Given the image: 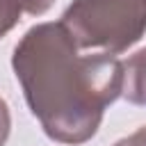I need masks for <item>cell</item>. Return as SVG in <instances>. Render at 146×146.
Wrapping results in <instances>:
<instances>
[{"instance_id": "4", "label": "cell", "mask_w": 146, "mask_h": 146, "mask_svg": "<svg viewBox=\"0 0 146 146\" xmlns=\"http://www.w3.org/2000/svg\"><path fill=\"white\" fill-rule=\"evenodd\" d=\"M23 11V0H0V39L7 36L18 25Z\"/></svg>"}, {"instance_id": "1", "label": "cell", "mask_w": 146, "mask_h": 146, "mask_svg": "<svg viewBox=\"0 0 146 146\" xmlns=\"http://www.w3.org/2000/svg\"><path fill=\"white\" fill-rule=\"evenodd\" d=\"M11 68L46 137L73 146L98 132L125 80L116 55H82L62 23L32 25L14 48Z\"/></svg>"}, {"instance_id": "7", "label": "cell", "mask_w": 146, "mask_h": 146, "mask_svg": "<svg viewBox=\"0 0 146 146\" xmlns=\"http://www.w3.org/2000/svg\"><path fill=\"white\" fill-rule=\"evenodd\" d=\"M114 146H146V125H141V128H137L132 135L119 139Z\"/></svg>"}, {"instance_id": "6", "label": "cell", "mask_w": 146, "mask_h": 146, "mask_svg": "<svg viewBox=\"0 0 146 146\" xmlns=\"http://www.w3.org/2000/svg\"><path fill=\"white\" fill-rule=\"evenodd\" d=\"M52 5H55V0H23L25 14H30V16H43Z\"/></svg>"}, {"instance_id": "5", "label": "cell", "mask_w": 146, "mask_h": 146, "mask_svg": "<svg viewBox=\"0 0 146 146\" xmlns=\"http://www.w3.org/2000/svg\"><path fill=\"white\" fill-rule=\"evenodd\" d=\"M9 132H11V112H9L7 100H5V98H0V146H5V144H7Z\"/></svg>"}, {"instance_id": "2", "label": "cell", "mask_w": 146, "mask_h": 146, "mask_svg": "<svg viewBox=\"0 0 146 146\" xmlns=\"http://www.w3.org/2000/svg\"><path fill=\"white\" fill-rule=\"evenodd\" d=\"M59 23L80 50L121 55L146 34V0H73Z\"/></svg>"}, {"instance_id": "3", "label": "cell", "mask_w": 146, "mask_h": 146, "mask_svg": "<svg viewBox=\"0 0 146 146\" xmlns=\"http://www.w3.org/2000/svg\"><path fill=\"white\" fill-rule=\"evenodd\" d=\"M125 80H123V98L132 105H146V48L137 50L135 55L123 62Z\"/></svg>"}]
</instances>
